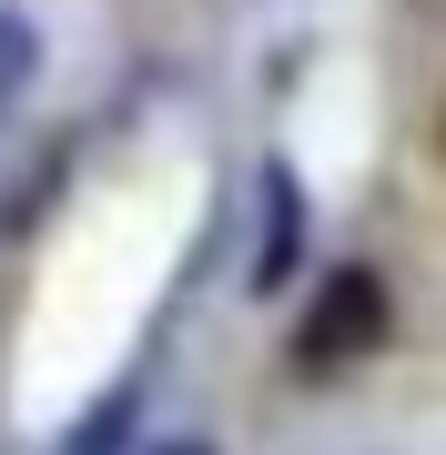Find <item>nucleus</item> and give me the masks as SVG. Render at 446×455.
I'll list each match as a JSON object with an SVG mask.
<instances>
[{"mask_svg": "<svg viewBox=\"0 0 446 455\" xmlns=\"http://www.w3.org/2000/svg\"><path fill=\"white\" fill-rule=\"evenodd\" d=\"M385 334H396V293H385V274H376V263H335V274L304 293L295 364L304 374H345L365 355H385Z\"/></svg>", "mask_w": 446, "mask_h": 455, "instance_id": "1", "label": "nucleus"}, {"mask_svg": "<svg viewBox=\"0 0 446 455\" xmlns=\"http://www.w3.org/2000/svg\"><path fill=\"white\" fill-rule=\"evenodd\" d=\"M254 203H264V223H254V274H244V283H254V293H284L295 263H304V243H314V203H304L295 163H264Z\"/></svg>", "mask_w": 446, "mask_h": 455, "instance_id": "2", "label": "nucleus"}, {"mask_svg": "<svg viewBox=\"0 0 446 455\" xmlns=\"http://www.w3.org/2000/svg\"><path fill=\"white\" fill-rule=\"evenodd\" d=\"M122 425H133V385H122V395H101V405L61 435V455H112V445H122Z\"/></svg>", "mask_w": 446, "mask_h": 455, "instance_id": "3", "label": "nucleus"}, {"mask_svg": "<svg viewBox=\"0 0 446 455\" xmlns=\"http://www.w3.org/2000/svg\"><path fill=\"white\" fill-rule=\"evenodd\" d=\"M20 82H31V20H11V11H0V112L20 101Z\"/></svg>", "mask_w": 446, "mask_h": 455, "instance_id": "4", "label": "nucleus"}, {"mask_svg": "<svg viewBox=\"0 0 446 455\" xmlns=\"http://www.w3.org/2000/svg\"><path fill=\"white\" fill-rule=\"evenodd\" d=\"M142 455H223V445H203V435H163V445H142Z\"/></svg>", "mask_w": 446, "mask_h": 455, "instance_id": "5", "label": "nucleus"}, {"mask_svg": "<svg viewBox=\"0 0 446 455\" xmlns=\"http://www.w3.org/2000/svg\"><path fill=\"white\" fill-rule=\"evenodd\" d=\"M436 142H446V122H436Z\"/></svg>", "mask_w": 446, "mask_h": 455, "instance_id": "6", "label": "nucleus"}]
</instances>
